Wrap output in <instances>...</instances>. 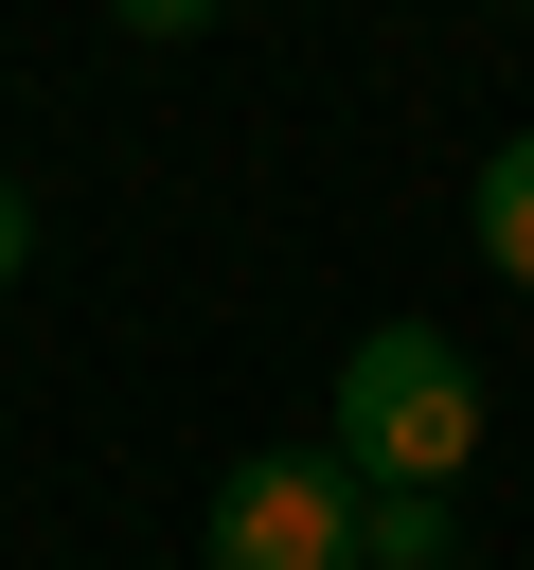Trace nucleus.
I'll return each instance as SVG.
<instances>
[{
	"mask_svg": "<svg viewBox=\"0 0 534 570\" xmlns=\"http://www.w3.org/2000/svg\"><path fill=\"white\" fill-rule=\"evenodd\" d=\"M463 214H481V267H498V285H534V125L481 160V196H463Z\"/></svg>",
	"mask_w": 534,
	"mask_h": 570,
	"instance_id": "3",
	"label": "nucleus"
},
{
	"mask_svg": "<svg viewBox=\"0 0 534 570\" xmlns=\"http://www.w3.org/2000/svg\"><path fill=\"white\" fill-rule=\"evenodd\" d=\"M18 267H36V196L0 178V285H18Z\"/></svg>",
	"mask_w": 534,
	"mask_h": 570,
	"instance_id": "6",
	"label": "nucleus"
},
{
	"mask_svg": "<svg viewBox=\"0 0 534 570\" xmlns=\"http://www.w3.org/2000/svg\"><path fill=\"white\" fill-rule=\"evenodd\" d=\"M445 552H463L445 481H374V570H445Z\"/></svg>",
	"mask_w": 534,
	"mask_h": 570,
	"instance_id": "4",
	"label": "nucleus"
},
{
	"mask_svg": "<svg viewBox=\"0 0 534 570\" xmlns=\"http://www.w3.org/2000/svg\"><path fill=\"white\" fill-rule=\"evenodd\" d=\"M214 570H374V481L338 445H267L214 481Z\"/></svg>",
	"mask_w": 534,
	"mask_h": 570,
	"instance_id": "2",
	"label": "nucleus"
},
{
	"mask_svg": "<svg viewBox=\"0 0 534 570\" xmlns=\"http://www.w3.org/2000/svg\"><path fill=\"white\" fill-rule=\"evenodd\" d=\"M463 445H481V356L445 321H374L338 356V463L356 481H463Z\"/></svg>",
	"mask_w": 534,
	"mask_h": 570,
	"instance_id": "1",
	"label": "nucleus"
},
{
	"mask_svg": "<svg viewBox=\"0 0 534 570\" xmlns=\"http://www.w3.org/2000/svg\"><path fill=\"white\" fill-rule=\"evenodd\" d=\"M107 18H125V36H214L231 0H107Z\"/></svg>",
	"mask_w": 534,
	"mask_h": 570,
	"instance_id": "5",
	"label": "nucleus"
}]
</instances>
